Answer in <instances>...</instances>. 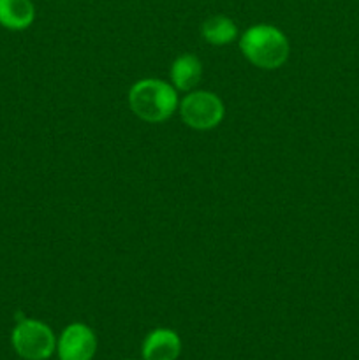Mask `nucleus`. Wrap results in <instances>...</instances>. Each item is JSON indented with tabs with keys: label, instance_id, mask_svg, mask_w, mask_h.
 I'll return each instance as SVG.
<instances>
[{
	"label": "nucleus",
	"instance_id": "1",
	"mask_svg": "<svg viewBox=\"0 0 359 360\" xmlns=\"http://www.w3.org/2000/svg\"><path fill=\"white\" fill-rule=\"evenodd\" d=\"M243 56L257 69L275 70L284 65L291 53V44L280 28L259 23L246 28L239 39Z\"/></svg>",
	"mask_w": 359,
	"mask_h": 360
},
{
	"label": "nucleus",
	"instance_id": "5",
	"mask_svg": "<svg viewBox=\"0 0 359 360\" xmlns=\"http://www.w3.org/2000/svg\"><path fill=\"white\" fill-rule=\"evenodd\" d=\"M97 350V338L84 323H70L58 340L60 360H92Z\"/></svg>",
	"mask_w": 359,
	"mask_h": 360
},
{
	"label": "nucleus",
	"instance_id": "8",
	"mask_svg": "<svg viewBox=\"0 0 359 360\" xmlns=\"http://www.w3.org/2000/svg\"><path fill=\"white\" fill-rule=\"evenodd\" d=\"M32 0H0V25L9 30H25L34 23Z\"/></svg>",
	"mask_w": 359,
	"mask_h": 360
},
{
	"label": "nucleus",
	"instance_id": "9",
	"mask_svg": "<svg viewBox=\"0 0 359 360\" xmlns=\"http://www.w3.org/2000/svg\"><path fill=\"white\" fill-rule=\"evenodd\" d=\"M201 35L204 41L213 46H227L238 37V27L231 18L217 14L204 21L201 27Z\"/></svg>",
	"mask_w": 359,
	"mask_h": 360
},
{
	"label": "nucleus",
	"instance_id": "6",
	"mask_svg": "<svg viewBox=\"0 0 359 360\" xmlns=\"http://www.w3.org/2000/svg\"><path fill=\"white\" fill-rule=\"evenodd\" d=\"M182 352V341L171 329H155L143 343L144 360H176Z\"/></svg>",
	"mask_w": 359,
	"mask_h": 360
},
{
	"label": "nucleus",
	"instance_id": "3",
	"mask_svg": "<svg viewBox=\"0 0 359 360\" xmlns=\"http://www.w3.org/2000/svg\"><path fill=\"white\" fill-rule=\"evenodd\" d=\"M183 123L194 130H211L222 123L225 105L218 95L206 90H192L178 104Z\"/></svg>",
	"mask_w": 359,
	"mask_h": 360
},
{
	"label": "nucleus",
	"instance_id": "7",
	"mask_svg": "<svg viewBox=\"0 0 359 360\" xmlns=\"http://www.w3.org/2000/svg\"><path fill=\"white\" fill-rule=\"evenodd\" d=\"M203 77V63L190 53L180 55L171 65V84L178 91H192Z\"/></svg>",
	"mask_w": 359,
	"mask_h": 360
},
{
	"label": "nucleus",
	"instance_id": "4",
	"mask_svg": "<svg viewBox=\"0 0 359 360\" xmlns=\"http://www.w3.org/2000/svg\"><path fill=\"white\" fill-rule=\"evenodd\" d=\"M13 347L25 360H46L53 355L56 340L53 330L39 320H21L13 330Z\"/></svg>",
	"mask_w": 359,
	"mask_h": 360
},
{
	"label": "nucleus",
	"instance_id": "2",
	"mask_svg": "<svg viewBox=\"0 0 359 360\" xmlns=\"http://www.w3.org/2000/svg\"><path fill=\"white\" fill-rule=\"evenodd\" d=\"M178 90L162 79H141L129 90L130 111L148 123H162L178 109Z\"/></svg>",
	"mask_w": 359,
	"mask_h": 360
}]
</instances>
